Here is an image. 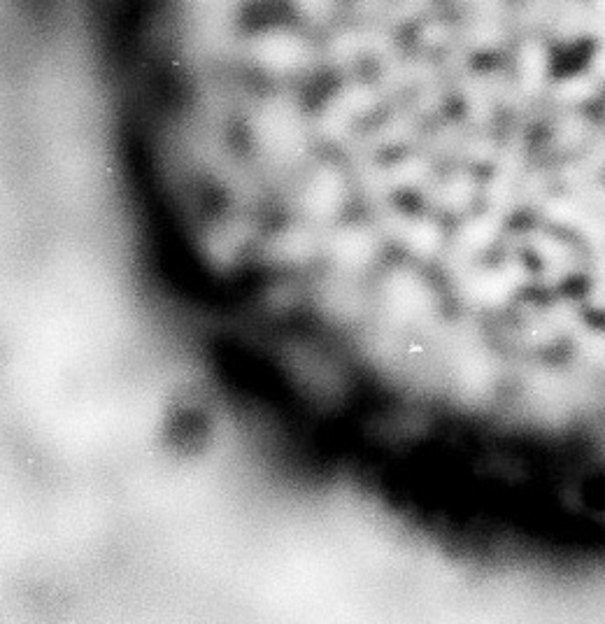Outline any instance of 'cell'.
I'll use <instances>...</instances> for the list:
<instances>
[{"label":"cell","instance_id":"6da1fadb","mask_svg":"<svg viewBox=\"0 0 605 624\" xmlns=\"http://www.w3.org/2000/svg\"><path fill=\"white\" fill-rule=\"evenodd\" d=\"M263 61H268L275 70H291L296 68L303 59L301 42L289 33H275L268 40H263L259 45V52Z\"/></svg>","mask_w":605,"mask_h":624}]
</instances>
